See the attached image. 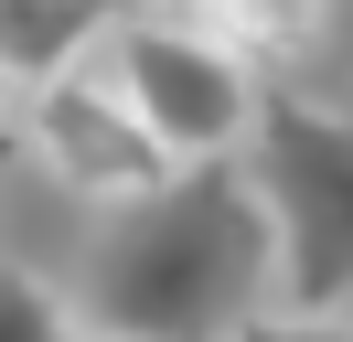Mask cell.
I'll list each match as a JSON object with an SVG mask.
<instances>
[{"mask_svg": "<svg viewBox=\"0 0 353 342\" xmlns=\"http://www.w3.org/2000/svg\"><path fill=\"white\" fill-rule=\"evenodd\" d=\"M246 11H257V21H310L321 0H246Z\"/></svg>", "mask_w": 353, "mask_h": 342, "instance_id": "ba28073f", "label": "cell"}, {"mask_svg": "<svg viewBox=\"0 0 353 342\" xmlns=\"http://www.w3.org/2000/svg\"><path fill=\"white\" fill-rule=\"evenodd\" d=\"M279 268H268V214L246 192V171L193 161L172 182L129 192L108 214V246L86 278L97 342H236L246 321H268Z\"/></svg>", "mask_w": 353, "mask_h": 342, "instance_id": "6da1fadb", "label": "cell"}, {"mask_svg": "<svg viewBox=\"0 0 353 342\" xmlns=\"http://www.w3.org/2000/svg\"><path fill=\"white\" fill-rule=\"evenodd\" d=\"M118 21V0H0V86H43Z\"/></svg>", "mask_w": 353, "mask_h": 342, "instance_id": "5b68a950", "label": "cell"}, {"mask_svg": "<svg viewBox=\"0 0 353 342\" xmlns=\"http://www.w3.org/2000/svg\"><path fill=\"white\" fill-rule=\"evenodd\" d=\"M32 150H43L65 182H86V192H108V203H129V192H150V182H172V150L150 139V128L129 118V97H118L108 75H86V64H65V75H43L32 86Z\"/></svg>", "mask_w": 353, "mask_h": 342, "instance_id": "277c9868", "label": "cell"}, {"mask_svg": "<svg viewBox=\"0 0 353 342\" xmlns=\"http://www.w3.org/2000/svg\"><path fill=\"white\" fill-rule=\"evenodd\" d=\"M97 75L129 97V118L150 128L182 171L193 161H236V139L257 128V97H268L236 43L193 32V21H108V64H97Z\"/></svg>", "mask_w": 353, "mask_h": 342, "instance_id": "3957f363", "label": "cell"}, {"mask_svg": "<svg viewBox=\"0 0 353 342\" xmlns=\"http://www.w3.org/2000/svg\"><path fill=\"white\" fill-rule=\"evenodd\" d=\"M246 192L268 214V268L289 321L353 310V118L310 97H257L246 128Z\"/></svg>", "mask_w": 353, "mask_h": 342, "instance_id": "7a4b0ae2", "label": "cell"}, {"mask_svg": "<svg viewBox=\"0 0 353 342\" xmlns=\"http://www.w3.org/2000/svg\"><path fill=\"white\" fill-rule=\"evenodd\" d=\"M0 342H86V332L32 268H0Z\"/></svg>", "mask_w": 353, "mask_h": 342, "instance_id": "8992f818", "label": "cell"}, {"mask_svg": "<svg viewBox=\"0 0 353 342\" xmlns=\"http://www.w3.org/2000/svg\"><path fill=\"white\" fill-rule=\"evenodd\" d=\"M236 342H353V321H289V310H268V321H246Z\"/></svg>", "mask_w": 353, "mask_h": 342, "instance_id": "52a82bcc", "label": "cell"}]
</instances>
